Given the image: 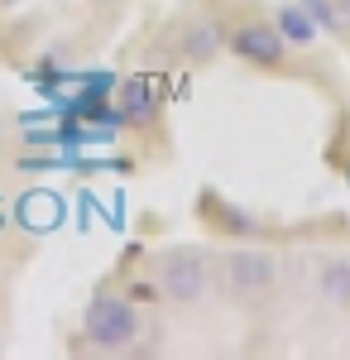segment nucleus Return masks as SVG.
Returning <instances> with one entry per match:
<instances>
[{
    "mask_svg": "<svg viewBox=\"0 0 350 360\" xmlns=\"http://www.w3.org/2000/svg\"><path fill=\"white\" fill-rule=\"evenodd\" d=\"M221 278H226V293L240 298V303H259L264 293L278 288V255L264 245H235L221 255Z\"/></svg>",
    "mask_w": 350,
    "mask_h": 360,
    "instance_id": "obj_4",
    "label": "nucleus"
},
{
    "mask_svg": "<svg viewBox=\"0 0 350 360\" xmlns=\"http://www.w3.org/2000/svg\"><path fill=\"white\" fill-rule=\"evenodd\" d=\"M326 29L350 34V0H326Z\"/></svg>",
    "mask_w": 350,
    "mask_h": 360,
    "instance_id": "obj_8",
    "label": "nucleus"
},
{
    "mask_svg": "<svg viewBox=\"0 0 350 360\" xmlns=\"http://www.w3.org/2000/svg\"><path fill=\"white\" fill-rule=\"evenodd\" d=\"M139 327H144V317H139V307L130 298H120V293H110L101 288L86 312H82V336H86V346L91 351H106V356H120V351H130L139 341Z\"/></svg>",
    "mask_w": 350,
    "mask_h": 360,
    "instance_id": "obj_1",
    "label": "nucleus"
},
{
    "mask_svg": "<svg viewBox=\"0 0 350 360\" xmlns=\"http://www.w3.org/2000/svg\"><path fill=\"white\" fill-rule=\"evenodd\" d=\"M159 293L173 307H202L212 293V255L202 245H168L159 255Z\"/></svg>",
    "mask_w": 350,
    "mask_h": 360,
    "instance_id": "obj_2",
    "label": "nucleus"
},
{
    "mask_svg": "<svg viewBox=\"0 0 350 360\" xmlns=\"http://www.w3.org/2000/svg\"><path fill=\"white\" fill-rule=\"evenodd\" d=\"M322 293H326V303H336V307H350V250L346 255H331L322 264Z\"/></svg>",
    "mask_w": 350,
    "mask_h": 360,
    "instance_id": "obj_6",
    "label": "nucleus"
},
{
    "mask_svg": "<svg viewBox=\"0 0 350 360\" xmlns=\"http://www.w3.org/2000/svg\"><path fill=\"white\" fill-rule=\"evenodd\" d=\"M346 178H350V168H346Z\"/></svg>",
    "mask_w": 350,
    "mask_h": 360,
    "instance_id": "obj_11",
    "label": "nucleus"
},
{
    "mask_svg": "<svg viewBox=\"0 0 350 360\" xmlns=\"http://www.w3.org/2000/svg\"><path fill=\"white\" fill-rule=\"evenodd\" d=\"M15 5H25V0H0V10H15Z\"/></svg>",
    "mask_w": 350,
    "mask_h": 360,
    "instance_id": "obj_10",
    "label": "nucleus"
},
{
    "mask_svg": "<svg viewBox=\"0 0 350 360\" xmlns=\"http://www.w3.org/2000/svg\"><path fill=\"white\" fill-rule=\"evenodd\" d=\"M273 25L283 29V39H288L293 49H307V44L317 39V25H312V15H307V10H297V5L278 10V15H273Z\"/></svg>",
    "mask_w": 350,
    "mask_h": 360,
    "instance_id": "obj_7",
    "label": "nucleus"
},
{
    "mask_svg": "<svg viewBox=\"0 0 350 360\" xmlns=\"http://www.w3.org/2000/svg\"><path fill=\"white\" fill-rule=\"evenodd\" d=\"M178 53L188 58L192 68L216 63V58L226 53V25H216V20H188V25L178 29Z\"/></svg>",
    "mask_w": 350,
    "mask_h": 360,
    "instance_id": "obj_5",
    "label": "nucleus"
},
{
    "mask_svg": "<svg viewBox=\"0 0 350 360\" xmlns=\"http://www.w3.org/2000/svg\"><path fill=\"white\" fill-rule=\"evenodd\" d=\"M226 53H235L245 68H259V72H288L293 68V44L264 15H245L235 25H226Z\"/></svg>",
    "mask_w": 350,
    "mask_h": 360,
    "instance_id": "obj_3",
    "label": "nucleus"
},
{
    "mask_svg": "<svg viewBox=\"0 0 350 360\" xmlns=\"http://www.w3.org/2000/svg\"><path fill=\"white\" fill-rule=\"evenodd\" d=\"M86 5H96V10H115V5H125V0H86Z\"/></svg>",
    "mask_w": 350,
    "mask_h": 360,
    "instance_id": "obj_9",
    "label": "nucleus"
}]
</instances>
